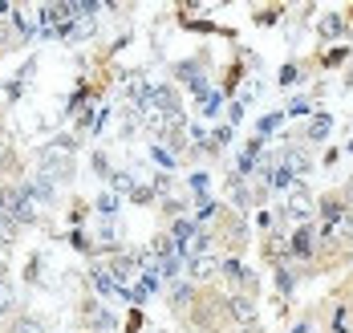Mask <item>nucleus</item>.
<instances>
[{
	"label": "nucleus",
	"mask_w": 353,
	"mask_h": 333,
	"mask_svg": "<svg viewBox=\"0 0 353 333\" xmlns=\"http://www.w3.org/2000/svg\"><path fill=\"white\" fill-rule=\"evenodd\" d=\"M215 276H219V260L215 256H191V264H187V281L191 285H208Z\"/></svg>",
	"instance_id": "1"
},
{
	"label": "nucleus",
	"mask_w": 353,
	"mask_h": 333,
	"mask_svg": "<svg viewBox=\"0 0 353 333\" xmlns=\"http://www.w3.org/2000/svg\"><path fill=\"white\" fill-rule=\"evenodd\" d=\"M313 212H317V203H313V195H309L305 187L296 183L292 191H288V216H292V220H309Z\"/></svg>",
	"instance_id": "2"
},
{
	"label": "nucleus",
	"mask_w": 353,
	"mask_h": 333,
	"mask_svg": "<svg viewBox=\"0 0 353 333\" xmlns=\"http://www.w3.org/2000/svg\"><path fill=\"white\" fill-rule=\"evenodd\" d=\"M223 313H232V321H240V325H256V301L252 296H228V305H223Z\"/></svg>",
	"instance_id": "3"
},
{
	"label": "nucleus",
	"mask_w": 353,
	"mask_h": 333,
	"mask_svg": "<svg viewBox=\"0 0 353 333\" xmlns=\"http://www.w3.org/2000/svg\"><path fill=\"white\" fill-rule=\"evenodd\" d=\"M288 248H292L296 256H313V232H309V228H301V232L288 240Z\"/></svg>",
	"instance_id": "4"
},
{
	"label": "nucleus",
	"mask_w": 353,
	"mask_h": 333,
	"mask_svg": "<svg viewBox=\"0 0 353 333\" xmlns=\"http://www.w3.org/2000/svg\"><path fill=\"white\" fill-rule=\"evenodd\" d=\"M8 333H45V321L41 317H12V325H8Z\"/></svg>",
	"instance_id": "5"
},
{
	"label": "nucleus",
	"mask_w": 353,
	"mask_h": 333,
	"mask_svg": "<svg viewBox=\"0 0 353 333\" xmlns=\"http://www.w3.org/2000/svg\"><path fill=\"white\" fill-rule=\"evenodd\" d=\"M191 296H195V285H191V281H183V285H175V293H171V305L183 313V309L191 305Z\"/></svg>",
	"instance_id": "6"
},
{
	"label": "nucleus",
	"mask_w": 353,
	"mask_h": 333,
	"mask_svg": "<svg viewBox=\"0 0 353 333\" xmlns=\"http://www.w3.org/2000/svg\"><path fill=\"white\" fill-rule=\"evenodd\" d=\"M288 171H309V159H305V150H288Z\"/></svg>",
	"instance_id": "7"
},
{
	"label": "nucleus",
	"mask_w": 353,
	"mask_h": 333,
	"mask_svg": "<svg viewBox=\"0 0 353 333\" xmlns=\"http://www.w3.org/2000/svg\"><path fill=\"white\" fill-rule=\"evenodd\" d=\"M12 305H17V296H12V289L0 281V313H12Z\"/></svg>",
	"instance_id": "8"
},
{
	"label": "nucleus",
	"mask_w": 353,
	"mask_h": 333,
	"mask_svg": "<svg viewBox=\"0 0 353 333\" xmlns=\"http://www.w3.org/2000/svg\"><path fill=\"white\" fill-rule=\"evenodd\" d=\"M175 236L183 240V244H187V240L195 236V223H191V220H179V223H175Z\"/></svg>",
	"instance_id": "9"
},
{
	"label": "nucleus",
	"mask_w": 353,
	"mask_h": 333,
	"mask_svg": "<svg viewBox=\"0 0 353 333\" xmlns=\"http://www.w3.org/2000/svg\"><path fill=\"white\" fill-rule=\"evenodd\" d=\"M309 134H313V139H321V134H329V118H317V122H313V130H309Z\"/></svg>",
	"instance_id": "10"
},
{
	"label": "nucleus",
	"mask_w": 353,
	"mask_h": 333,
	"mask_svg": "<svg viewBox=\"0 0 353 333\" xmlns=\"http://www.w3.org/2000/svg\"><path fill=\"white\" fill-rule=\"evenodd\" d=\"M321 33H329V37H333V33H341V21H337V17H329V21L321 25Z\"/></svg>",
	"instance_id": "11"
},
{
	"label": "nucleus",
	"mask_w": 353,
	"mask_h": 333,
	"mask_svg": "<svg viewBox=\"0 0 353 333\" xmlns=\"http://www.w3.org/2000/svg\"><path fill=\"white\" fill-rule=\"evenodd\" d=\"M284 85H292V81H301V70H296V65H288V70H284V77H281Z\"/></svg>",
	"instance_id": "12"
},
{
	"label": "nucleus",
	"mask_w": 353,
	"mask_h": 333,
	"mask_svg": "<svg viewBox=\"0 0 353 333\" xmlns=\"http://www.w3.org/2000/svg\"><path fill=\"white\" fill-rule=\"evenodd\" d=\"M240 333H264V325H240Z\"/></svg>",
	"instance_id": "13"
},
{
	"label": "nucleus",
	"mask_w": 353,
	"mask_h": 333,
	"mask_svg": "<svg viewBox=\"0 0 353 333\" xmlns=\"http://www.w3.org/2000/svg\"><path fill=\"white\" fill-rule=\"evenodd\" d=\"M345 208H353V179H350V187H345Z\"/></svg>",
	"instance_id": "14"
},
{
	"label": "nucleus",
	"mask_w": 353,
	"mask_h": 333,
	"mask_svg": "<svg viewBox=\"0 0 353 333\" xmlns=\"http://www.w3.org/2000/svg\"><path fill=\"white\" fill-rule=\"evenodd\" d=\"M309 333H313V330H309Z\"/></svg>",
	"instance_id": "15"
}]
</instances>
